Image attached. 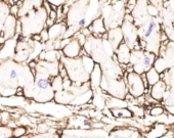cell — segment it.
I'll return each instance as SVG.
<instances>
[{"label": "cell", "instance_id": "e0dca14e", "mask_svg": "<svg viewBox=\"0 0 174 138\" xmlns=\"http://www.w3.org/2000/svg\"><path fill=\"white\" fill-rule=\"evenodd\" d=\"M14 3H16V1H18V0H14Z\"/></svg>", "mask_w": 174, "mask_h": 138}, {"label": "cell", "instance_id": "5bb4252c", "mask_svg": "<svg viewBox=\"0 0 174 138\" xmlns=\"http://www.w3.org/2000/svg\"><path fill=\"white\" fill-rule=\"evenodd\" d=\"M131 111H132L133 115L137 116V117H142V116L145 115V111H143V109H141V107H132Z\"/></svg>", "mask_w": 174, "mask_h": 138}, {"label": "cell", "instance_id": "52a82bcc", "mask_svg": "<svg viewBox=\"0 0 174 138\" xmlns=\"http://www.w3.org/2000/svg\"><path fill=\"white\" fill-rule=\"evenodd\" d=\"M165 91H166V84H165L164 81L160 80V81L157 82L156 84L151 86L150 95L154 99H156V100L161 101L165 96Z\"/></svg>", "mask_w": 174, "mask_h": 138}, {"label": "cell", "instance_id": "5b68a950", "mask_svg": "<svg viewBox=\"0 0 174 138\" xmlns=\"http://www.w3.org/2000/svg\"><path fill=\"white\" fill-rule=\"evenodd\" d=\"M104 18H96L95 20L92 21V23L88 26L89 30L91 31L92 36L94 37H97V38H102V35L107 32V27L104 23Z\"/></svg>", "mask_w": 174, "mask_h": 138}, {"label": "cell", "instance_id": "8fae6325", "mask_svg": "<svg viewBox=\"0 0 174 138\" xmlns=\"http://www.w3.org/2000/svg\"><path fill=\"white\" fill-rule=\"evenodd\" d=\"M123 104H127V101L122 100L120 98H110L107 99V107L114 109V107H123Z\"/></svg>", "mask_w": 174, "mask_h": 138}, {"label": "cell", "instance_id": "3957f363", "mask_svg": "<svg viewBox=\"0 0 174 138\" xmlns=\"http://www.w3.org/2000/svg\"><path fill=\"white\" fill-rule=\"evenodd\" d=\"M82 47L83 46L79 43V41L74 37V38H72V40L63 48V53L67 57L75 59V57L79 56V54L81 53Z\"/></svg>", "mask_w": 174, "mask_h": 138}, {"label": "cell", "instance_id": "9c48e42d", "mask_svg": "<svg viewBox=\"0 0 174 138\" xmlns=\"http://www.w3.org/2000/svg\"><path fill=\"white\" fill-rule=\"evenodd\" d=\"M112 114H113L114 118L115 119H130L132 118L133 113L130 109H127V107H114V109H111Z\"/></svg>", "mask_w": 174, "mask_h": 138}, {"label": "cell", "instance_id": "277c9868", "mask_svg": "<svg viewBox=\"0 0 174 138\" xmlns=\"http://www.w3.org/2000/svg\"><path fill=\"white\" fill-rule=\"evenodd\" d=\"M116 54L118 57V61L121 64H128L130 62L131 57V48L126 44L125 42H122L119 45L117 49H116Z\"/></svg>", "mask_w": 174, "mask_h": 138}, {"label": "cell", "instance_id": "2e32d148", "mask_svg": "<svg viewBox=\"0 0 174 138\" xmlns=\"http://www.w3.org/2000/svg\"><path fill=\"white\" fill-rule=\"evenodd\" d=\"M164 6H165V7H168V6H169V2L168 1L164 2Z\"/></svg>", "mask_w": 174, "mask_h": 138}, {"label": "cell", "instance_id": "9a60e30c", "mask_svg": "<svg viewBox=\"0 0 174 138\" xmlns=\"http://www.w3.org/2000/svg\"><path fill=\"white\" fill-rule=\"evenodd\" d=\"M162 137H174V133L172 131H167V133H165Z\"/></svg>", "mask_w": 174, "mask_h": 138}, {"label": "cell", "instance_id": "30bf717a", "mask_svg": "<svg viewBox=\"0 0 174 138\" xmlns=\"http://www.w3.org/2000/svg\"><path fill=\"white\" fill-rule=\"evenodd\" d=\"M145 75H147V79L149 81L150 86H153L154 84H156L157 82H159L161 80V75L156 68H151L145 73Z\"/></svg>", "mask_w": 174, "mask_h": 138}, {"label": "cell", "instance_id": "4fadbf2b", "mask_svg": "<svg viewBox=\"0 0 174 138\" xmlns=\"http://www.w3.org/2000/svg\"><path fill=\"white\" fill-rule=\"evenodd\" d=\"M148 14H149L150 16L154 18V16H158V9H157V6L154 5V4H148Z\"/></svg>", "mask_w": 174, "mask_h": 138}, {"label": "cell", "instance_id": "7a4b0ae2", "mask_svg": "<svg viewBox=\"0 0 174 138\" xmlns=\"http://www.w3.org/2000/svg\"><path fill=\"white\" fill-rule=\"evenodd\" d=\"M126 84L128 87V92L132 94L135 97H139V96L143 95L145 93V86L143 84L141 75L136 72L127 73V77H126Z\"/></svg>", "mask_w": 174, "mask_h": 138}, {"label": "cell", "instance_id": "ba28073f", "mask_svg": "<svg viewBox=\"0 0 174 138\" xmlns=\"http://www.w3.org/2000/svg\"><path fill=\"white\" fill-rule=\"evenodd\" d=\"M91 76H90V85L93 89H96V88L100 87V83H102V70H100V66L97 64L94 66V69L91 72Z\"/></svg>", "mask_w": 174, "mask_h": 138}, {"label": "cell", "instance_id": "8992f818", "mask_svg": "<svg viewBox=\"0 0 174 138\" xmlns=\"http://www.w3.org/2000/svg\"><path fill=\"white\" fill-rule=\"evenodd\" d=\"M109 33V42L111 44L112 48L114 51L119 47V45L123 42V32L122 29L119 27H116L108 31Z\"/></svg>", "mask_w": 174, "mask_h": 138}, {"label": "cell", "instance_id": "6da1fadb", "mask_svg": "<svg viewBox=\"0 0 174 138\" xmlns=\"http://www.w3.org/2000/svg\"><path fill=\"white\" fill-rule=\"evenodd\" d=\"M62 62L65 64L68 76L73 82V85L80 86L84 83H87L90 73L85 68L82 57L70 59V57L65 56L62 59Z\"/></svg>", "mask_w": 174, "mask_h": 138}, {"label": "cell", "instance_id": "7c38bea8", "mask_svg": "<svg viewBox=\"0 0 174 138\" xmlns=\"http://www.w3.org/2000/svg\"><path fill=\"white\" fill-rule=\"evenodd\" d=\"M165 113V109H163L162 107H160V105H158V107H153L152 109L150 111V115L152 116V117H158V116H161L163 115V114Z\"/></svg>", "mask_w": 174, "mask_h": 138}]
</instances>
